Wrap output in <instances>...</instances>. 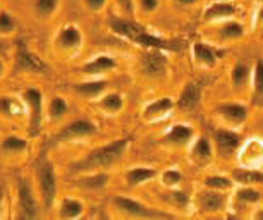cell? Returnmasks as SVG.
Here are the masks:
<instances>
[{"label": "cell", "mask_w": 263, "mask_h": 220, "mask_svg": "<svg viewBox=\"0 0 263 220\" xmlns=\"http://www.w3.org/2000/svg\"><path fill=\"white\" fill-rule=\"evenodd\" d=\"M140 67L150 78L163 76L168 69V57L165 55V50L145 48L140 55Z\"/></svg>", "instance_id": "cell-7"}, {"label": "cell", "mask_w": 263, "mask_h": 220, "mask_svg": "<svg viewBox=\"0 0 263 220\" xmlns=\"http://www.w3.org/2000/svg\"><path fill=\"white\" fill-rule=\"evenodd\" d=\"M127 148H129V138L114 139L110 143L102 144V146L91 150L83 160L74 163V171H79V172L108 171V169L114 167V165L124 157Z\"/></svg>", "instance_id": "cell-1"}, {"label": "cell", "mask_w": 263, "mask_h": 220, "mask_svg": "<svg viewBox=\"0 0 263 220\" xmlns=\"http://www.w3.org/2000/svg\"><path fill=\"white\" fill-rule=\"evenodd\" d=\"M251 71L253 69L246 62H236L231 69V83L234 88L246 86L248 81H251Z\"/></svg>", "instance_id": "cell-29"}, {"label": "cell", "mask_w": 263, "mask_h": 220, "mask_svg": "<svg viewBox=\"0 0 263 220\" xmlns=\"http://www.w3.org/2000/svg\"><path fill=\"white\" fill-rule=\"evenodd\" d=\"M23 102L26 103V108H28V116H29V121H28V129H29V134L31 136H36L42 129V124H43V93L40 91L38 88H28L23 91Z\"/></svg>", "instance_id": "cell-4"}, {"label": "cell", "mask_w": 263, "mask_h": 220, "mask_svg": "<svg viewBox=\"0 0 263 220\" xmlns=\"http://www.w3.org/2000/svg\"><path fill=\"white\" fill-rule=\"evenodd\" d=\"M258 21H261V23H263V7L260 9V12H258Z\"/></svg>", "instance_id": "cell-46"}, {"label": "cell", "mask_w": 263, "mask_h": 220, "mask_svg": "<svg viewBox=\"0 0 263 220\" xmlns=\"http://www.w3.org/2000/svg\"><path fill=\"white\" fill-rule=\"evenodd\" d=\"M0 112L6 116H12V102L9 98H0Z\"/></svg>", "instance_id": "cell-42"}, {"label": "cell", "mask_w": 263, "mask_h": 220, "mask_svg": "<svg viewBox=\"0 0 263 220\" xmlns=\"http://www.w3.org/2000/svg\"><path fill=\"white\" fill-rule=\"evenodd\" d=\"M110 176L107 171H95V172H86L84 176L78 179V184L83 188H86L88 191H100V189L107 188Z\"/></svg>", "instance_id": "cell-26"}, {"label": "cell", "mask_w": 263, "mask_h": 220, "mask_svg": "<svg viewBox=\"0 0 263 220\" xmlns=\"http://www.w3.org/2000/svg\"><path fill=\"white\" fill-rule=\"evenodd\" d=\"M59 218H66V220H74L83 217L84 213V203L79 198L66 196L61 199L59 205Z\"/></svg>", "instance_id": "cell-24"}, {"label": "cell", "mask_w": 263, "mask_h": 220, "mask_svg": "<svg viewBox=\"0 0 263 220\" xmlns=\"http://www.w3.org/2000/svg\"><path fill=\"white\" fill-rule=\"evenodd\" d=\"M14 31H16V19L11 12L0 9V36L12 34Z\"/></svg>", "instance_id": "cell-38"}, {"label": "cell", "mask_w": 263, "mask_h": 220, "mask_svg": "<svg viewBox=\"0 0 263 220\" xmlns=\"http://www.w3.org/2000/svg\"><path fill=\"white\" fill-rule=\"evenodd\" d=\"M167 199H168V203L174 205V207L179 208V210H186L187 205H190V194L186 191H181V189H177V188L168 189Z\"/></svg>", "instance_id": "cell-36"}, {"label": "cell", "mask_w": 263, "mask_h": 220, "mask_svg": "<svg viewBox=\"0 0 263 220\" xmlns=\"http://www.w3.org/2000/svg\"><path fill=\"white\" fill-rule=\"evenodd\" d=\"M16 194H17V210H19V218H38L40 215V205L38 199L34 196V191L29 184L28 179L19 177L17 179V188H16Z\"/></svg>", "instance_id": "cell-5"}, {"label": "cell", "mask_w": 263, "mask_h": 220, "mask_svg": "<svg viewBox=\"0 0 263 220\" xmlns=\"http://www.w3.org/2000/svg\"><path fill=\"white\" fill-rule=\"evenodd\" d=\"M232 181L241 186H263V171L253 167H237L231 174Z\"/></svg>", "instance_id": "cell-21"}, {"label": "cell", "mask_w": 263, "mask_h": 220, "mask_svg": "<svg viewBox=\"0 0 263 220\" xmlns=\"http://www.w3.org/2000/svg\"><path fill=\"white\" fill-rule=\"evenodd\" d=\"M213 148L217 150L218 155L222 157H231L237 153V150L242 146V136L234 129L229 127H217L212 136Z\"/></svg>", "instance_id": "cell-8"}, {"label": "cell", "mask_w": 263, "mask_h": 220, "mask_svg": "<svg viewBox=\"0 0 263 220\" xmlns=\"http://www.w3.org/2000/svg\"><path fill=\"white\" fill-rule=\"evenodd\" d=\"M196 138V131L191 124H184V122H177L167 129V133L163 134V141L172 144V146H187L190 143L195 141Z\"/></svg>", "instance_id": "cell-14"}, {"label": "cell", "mask_w": 263, "mask_h": 220, "mask_svg": "<svg viewBox=\"0 0 263 220\" xmlns=\"http://www.w3.org/2000/svg\"><path fill=\"white\" fill-rule=\"evenodd\" d=\"M124 16H135V0H116Z\"/></svg>", "instance_id": "cell-39"}, {"label": "cell", "mask_w": 263, "mask_h": 220, "mask_svg": "<svg viewBox=\"0 0 263 220\" xmlns=\"http://www.w3.org/2000/svg\"><path fill=\"white\" fill-rule=\"evenodd\" d=\"M157 176H158L157 169L146 167V165H136V167H131L129 171H126L124 179H126L127 186L138 188V186H143V184L153 181Z\"/></svg>", "instance_id": "cell-19"}, {"label": "cell", "mask_w": 263, "mask_h": 220, "mask_svg": "<svg viewBox=\"0 0 263 220\" xmlns=\"http://www.w3.org/2000/svg\"><path fill=\"white\" fill-rule=\"evenodd\" d=\"M160 179H162V184L167 189H174L182 182V174L181 171H177V169H165V171L160 174Z\"/></svg>", "instance_id": "cell-37"}, {"label": "cell", "mask_w": 263, "mask_h": 220, "mask_svg": "<svg viewBox=\"0 0 263 220\" xmlns=\"http://www.w3.org/2000/svg\"><path fill=\"white\" fill-rule=\"evenodd\" d=\"M236 199L242 205H256L260 203L261 193L258 191L255 186H241L239 189H236Z\"/></svg>", "instance_id": "cell-33"}, {"label": "cell", "mask_w": 263, "mask_h": 220, "mask_svg": "<svg viewBox=\"0 0 263 220\" xmlns=\"http://www.w3.org/2000/svg\"><path fill=\"white\" fill-rule=\"evenodd\" d=\"M4 199H6V191H4V186L0 184V217H2V210H4Z\"/></svg>", "instance_id": "cell-44"}, {"label": "cell", "mask_w": 263, "mask_h": 220, "mask_svg": "<svg viewBox=\"0 0 263 220\" xmlns=\"http://www.w3.org/2000/svg\"><path fill=\"white\" fill-rule=\"evenodd\" d=\"M16 62H17V69L19 71H24V72H33V74H43L47 72V64L43 62V59L36 55L34 52L28 48H23L17 52V57H16Z\"/></svg>", "instance_id": "cell-18"}, {"label": "cell", "mask_w": 263, "mask_h": 220, "mask_svg": "<svg viewBox=\"0 0 263 220\" xmlns=\"http://www.w3.org/2000/svg\"><path fill=\"white\" fill-rule=\"evenodd\" d=\"M97 134L95 122L88 121V119H76L66 124L61 131L55 134L53 141L55 143H67V141H79V139H86Z\"/></svg>", "instance_id": "cell-6"}, {"label": "cell", "mask_w": 263, "mask_h": 220, "mask_svg": "<svg viewBox=\"0 0 263 220\" xmlns=\"http://www.w3.org/2000/svg\"><path fill=\"white\" fill-rule=\"evenodd\" d=\"M4 72H6V66H4L2 59H0V78H2V76H4Z\"/></svg>", "instance_id": "cell-45"}, {"label": "cell", "mask_w": 263, "mask_h": 220, "mask_svg": "<svg viewBox=\"0 0 263 220\" xmlns=\"http://www.w3.org/2000/svg\"><path fill=\"white\" fill-rule=\"evenodd\" d=\"M83 2L88 11H91V12H100L102 9L107 6V0H83Z\"/></svg>", "instance_id": "cell-41"}, {"label": "cell", "mask_w": 263, "mask_h": 220, "mask_svg": "<svg viewBox=\"0 0 263 220\" xmlns=\"http://www.w3.org/2000/svg\"><path fill=\"white\" fill-rule=\"evenodd\" d=\"M138 4H140L143 12L152 14V12L157 11L158 6H160V0H138Z\"/></svg>", "instance_id": "cell-40"}, {"label": "cell", "mask_w": 263, "mask_h": 220, "mask_svg": "<svg viewBox=\"0 0 263 220\" xmlns=\"http://www.w3.org/2000/svg\"><path fill=\"white\" fill-rule=\"evenodd\" d=\"M117 66L119 64L112 55L100 53V55H95L93 59H90L88 62H84L81 71H83V74H86V76H90V78H98V76H102V74H108V72L116 71Z\"/></svg>", "instance_id": "cell-15"}, {"label": "cell", "mask_w": 263, "mask_h": 220, "mask_svg": "<svg viewBox=\"0 0 263 220\" xmlns=\"http://www.w3.org/2000/svg\"><path fill=\"white\" fill-rule=\"evenodd\" d=\"M0 150L7 155H19L28 150V141L21 136H14V134H11V136H6L2 139Z\"/></svg>", "instance_id": "cell-30"}, {"label": "cell", "mask_w": 263, "mask_h": 220, "mask_svg": "<svg viewBox=\"0 0 263 220\" xmlns=\"http://www.w3.org/2000/svg\"><path fill=\"white\" fill-rule=\"evenodd\" d=\"M0 52H2V45H0Z\"/></svg>", "instance_id": "cell-48"}, {"label": "cell", "mask_w": 263, "mask_h": 220, "mask_svg": "<svg viewBox=\"0 0 263 220\" xmlns=\"http://www.w3.org/2000/svg\"><path fill=\"white\" fill-rule=\"evenodd\" d=\"M174 108H177L176 100L172 97H160L155 98L153 102L146 103L143 108V119L145 121H160V119L167 117Z\"/></svg>", "instance_id": "cell-16"}, {"label": "cell", "mask_w": 263, "mask_h": 220, "mask_svg": "<svg viewBox=\"0 0 263 220\" xmlns=\"http://www.w3.org/2000/svg\"><path fill=\"white\" fill-rule=\"evenodd\" d=\"M200 100H201V88L196 83L190 81L181 88V91L176 98V103L177 108L181 110H193L200 103Z\"/></svg>", "instance_id": "cell-20"}, {"label": "cell", "mask_w": 263, "mask_h": 220, "mask_svg": "<svg viewBox=\"0 0 263 220\" xmlns=\"http://www.w3.org/2000/svg\"><path fill=\"white\" fill-rule=\"evenodd\" d=\"M83 42H84V38H83L81 28H78L76 24H64L55 34V45L62 52H67V53L78 52V50L83 47Z\"/></svg>", "instance_id": "cell-10"}, {"label": "cell", "mask_w": 263, "mask_h": 220, "mask_svg": "<svg viewBox=\"0 0 263 220\" xmlns=\"http://www.w3.org/2000/svg\"><path fill=\"white\" fill-rule=\"evenodd\" d=\"M67 110H69V105L66 100L62 97H59V95H55V97H52V100L47 105V116H48V119H52V121H59V119H62L66 116Z\"/></svg>", "instance_id": "cell-31"}, {"label": "cell", "mask_w": 263, "mask_h": 220, "mask_svg": "<svg viewBox=\"0 0 263 220\" xmlns=\"http://www.w3.org/2000/svg\"><path fill=\"white\" fill-rule=\"evenodd\" d=\"M177 6H182V7H190V6H196L198 0H174Z\"/></svg>", "instance_id": "cell-43"}, {"label": "cell", "mask_w": 263, "mask_h": 220, "mask_svg": "<svg viewBox=\"0 0 263 220\" xmlns=\"http://www.w3.org/2000/svg\"><path fill=\"white\" fill-rule=\"evenodd\" d=\"M98 107L105 114H119L124 108V97L116 91H105L98 98Z\"/></svg>", "instance_id": "cell-27"}, {"label": "cell", "mask_w": 263, "mask_h": 220, "mask_svg": "<svg viewBox=\"0 0 263 220\" xmlns=\"http://www.w3.org/2000/svg\"><path fill=\"white\" fill-rule=\"evenodd\" d=\"M236 14H237V7L234 4L218 0V2H213L205 9V12H203V21L205 23L227 21V19L234 17Z\"/></svg>", "instance_id": "cell-17"}, {"label": "cell", "mask_w": 263, "mask_h": 220, "mask_svg": "<svg viewBox=\"0 0 263 220\" xmlns=\"http://www.w3.org/2000/svg\"><path fill=\"white\" fill-rule=\"evenodd\" d=\"M215 112L232 127L242 126L248 121V107L241 102H222L215 107Z\"/></svg>", "instance_id": "cell-11"}, {"label": "cell", "mask_w": 263, "mask_h": 220, "mask_svg": "<svg viewBox=\"0 0 263 220\" xmlns=\"http://www.w3.org/2000/svg\"><path fill=\"white\" fill-rule=\"evenodd\" d=\"M203 186L208 189H215V191H229L234 186V181L232 177L227 176H206L203 179Z\"/></svg>", "instance_id": "cell-32"}, {"label": "cell", "mask_w": 263, "mask_h": 220, "mask_svg": "<svg viewBox=\"0 0 263 220\" xmlns=\"http://www.w3.org/2000/svg\"><path fill=\"white\" fill-rule=\"evenodd\" d=\"M136 45H140L141 48H157V50H179L177 45H174L176 42H171V40L160 38L157 34H153L150 31H143L140 36L135 40Z\"/></svg>", "instance_id": "cell-23"}, {"label": "cell", "mask_w": 263, "mask_h": 220, "mask_svg": "<svg viewBox=\"0 0 263 220\" xmlns=\"http://www.w3.org/2000/svg\"><path fill=\"white\" fill-rule=\"evenodd\" d=\"M34 179H36V189L40 194V201L45 210H50L57 198V172L55 165L50 160L42 158L34 169Z\"/></svg>", "instance_id": "cell-2"}, {"label": "cell", "mask_w": 263, "mask_h": 220, "mask_svg": "<svg viewBox=\"0 0 263 220\" xmlns=\"http://www.w3.org/2000/svg\"><path fill=\"white\" fill-rule=\"evenodd\" d=\"M256 218H260V220H263V208L260 210V212L256 213Z\"/></svg>", "instance_id": "cell-47"}, {"label": "cell", "mask_w": 263, "mask_h": 220, "mask_svg": "<svg viewBox=\"0 0 263 220\" xmlns=\"http://www.w3.org/2000/svg\"><path fill=\"white\" fill-rule=\"evenodd\" d=\"M218 36L224 42H236V40H241L245 36V26L236 19H227L218 28Z\"/></svg>", "instance_id": "cell-28"}, {"label": "cell", "mask_w": 263, "mask_h": 220, "mask_svg": "<svg viewBox=\"0 0 263 220\" xmlns=\"http://www.w3.org/2000/svg\"><path fill=\"white\" fill-rule=\"evenodd\" d=\"M112 205L119 213L131 218H172L174 217L171 213H165L162 210L150 207V205H145L140 199L121 196V194H116L112 198Z\"/></svg>", "instance_id": "cell-3"}, {"label": "cell", "mask_w": 263, "mask_h": 220, "mask_svg": "<svg viewBox=\"0 0 263 220\" xmlns=\"http://www.w3.org/2000/svg\"><path fill=\"white\" fill-rule=\"evenodd\" d=\"M59 2L61 0H33V9L36 12V16L47 19L57 12Z\"/></svg>", "instance_id": "cell-34"}, {"label": "cell", "mask_w": 263, "mask_h": 220, "mask_svg": "<svg viewBox=\"0 0 263 220\" xmlns=\"http://www.w3.org/2000/svg\"><path fill=\"white\" fill-rule=\"evenodd\" d=\"M191 52H193L195 61L200 64L201 67L212 69L217 66V62L220 61L222 57H224L226 50H218L205 42H195L191 47Z\"/></svg>", "instance_id": "cell-13"}, {"label": "cell", "mask_w": 263, "mask_h": 220, "mask_svg": "<svg viewBox=\"0 0 263 220\" xmlns=\"http://www.w3.org/2000/svg\"><path fill=\"white\" fill-rule=\"evenodd\" d=\"M227 207L226 191H215V189L205 188V191L198 194V208L201 213H218Z\"/></svg>", "instance_id": "cell-12"}, {"label": "cell", "mask_w": 263, "mask_h": 220, "mask_svg": "<svg viewBox=\"0 0 263 220\" xmlns=\"http://www.w3.org/2000/svg\"><path fill=\"white\" fill-rule=\"evenodd\" d=\"M108 28L119 38H124L127 42H133L145 31V28L133 21L129 16H110L108 17Z\"/></svg>", "instance_id": "cell-9"}, {"label": "cell", "mask_w": 263, "mask_h": 220, "mask_svg": "<svg viewBox=\"0 0 263 220\" xmlns=\"http://www.w3.org/2000/svg\"><path fill=\"white\" fill-rule=\"evenodd\" d=\"M213 150L215 148H213V141H210V138L206 136L195 138L191 146V157L198 163H206L213 157Z\"/></svg>", "instance_id": "cell-25"}, {"label": "cell", "mask_w": 263, "mask_h": 220, "mask_svg": "<svg viewBox=\"0 0 263 220\" xmlns=\"http://www.w3.org/2000/svg\"><path fill=\"white\" fill-rule=\"evenodd\" d=\"M251 88L255 97H263V61H256L251 71Z\"/></svg>", "instance_id": "cell-35"}, {"label": "cell", "mask_w": 263, "mask_h": 220, "mask_svg": "<svg viewBox=\"0 0 263 220\" xmlns=\"http://www.w3.org/2000/svg\"><path fill=\"white\" fill-rule=\"evenodd\" d=\"M107 88H108V81L97 78H91L90 81L74 84V91L79 93L84 98H100L107 91Z\"/></svg>", "instance_id": "cell-22"}]
</instances>
